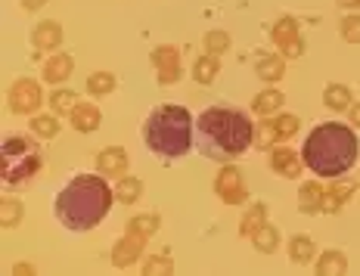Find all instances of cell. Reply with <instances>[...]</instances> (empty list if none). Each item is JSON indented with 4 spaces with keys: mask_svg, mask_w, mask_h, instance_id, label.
<instances>
[{
    "mask_svg": "<svg viewBox=\"0 0 360 276\" xmlns=\"http://www.w3.org/2000/svg\"><path fill=\"white\" fill-rule=\"evenodd\" d=\"M270 168L283 177H298L302 174V155H295V149L280 146L270 152Z\"/></svg>",
    "mask_w": 360,
    "mask_h": 276,
    "instance_id": "13",
    "label": "cell"
},
{
    "mask_svg": "<svg viewBox=\"0 0 360 276\" xmlns=\"http://www.w3.org/2000/svg\"><path fill=\"white\" fill-rule=\"evenodd\" d=\"M217 72H221V63H217L214 53H205L193 63V78H196L199 84H212V81L217 78Z\"/></svg>",
    "mask_w": 360,
    "mask_h": 276,
    "instance_id": "22",
    "label": "cell"
},
{
    "mask_svg": "<svg viewBox=\"0 0 360 276\" xmlns=\"http://www.w3.org/2000/svg\"><path fill=\"white\" fill-rule=\"evenodd\" d=\"M153 65H155V78H159L162 87L174 84L180 78V50L165 44V47H155L153 50Z\"/></svg>",
    "mask_w": 360,
    "mask_h": 276,
    "instance_id": "9",
    "label": "cell"
},
{
    "mask_svg": "<svg viewBox=\"0 0 360 276\" xmlns=\"http://www.w3.org/2000/svg\"><path fill=\"white\" fill-rule=\"evenodd\" d=\"M96 168H100L103 177H124L127 171V152L122 146H106L100 155H96Z\"/></svg>",
    "mask_w": 360,
    "mask_h": 276,
    "instance_id": "12",
    "label": "cell"
},
{
    "mask_svg": "<svg viewBox=\"0 0 360 276\" xmlns=\"http://www.w3.org/2000/svg\"><path fill=\"white\" fill-rule=\"evenodd\" d=\"M69 118H72V128H75V131H81V133L96 131V128H100V121H103L100 109L90 106V103H78V106L69 112Z\"/></svg>",
    "mask_w": 360,
    "mask_h": 276,
    "instance_id": "14",
    "label": "cell"
},
{
    "mask_svg": "<svg viewBox=\"0 0 360 276\" xmlns=\"http://www.w3.org/2000/svg\"><path fill=\"white\" fill-rule=\"evenodd\" d=\"M214 192L221 196V202H227V205H243L245 196H249V186H245L243 171L227 162V165L217 171V177H214Z\"/></svg>",
    "mask_w": 360,
    "mask_h": 276,
    "instance_id": "6",
    "label": "cell"
},
{
    "mask_svg": "<svg viewBox=\"0 0 360 276\" xmlns=\"http://www.w3.org/2000/svg\"><path fill=\"white\" fill-rule=\"evenodd\" d=\"M72 69H75L72 56L56 53V56H50L47 63H44V81H47V84H63V81L72 74Z\"/></svg>",
    "mask_w": 360,
    "mask_h": 276,
    "instance_id": "15",
    "label": "cell"
},
{
    "mask_svg": "<svg viewBox=\"0 0 360 276\" xmlns=\"http://www.w3.org/2000/svg\"><path fill=\"white\" fill-rule=\"evenodd\" d=\"M193 137L205 159L233 162L255 143V124L245 112L233 106H208L205 112H199Z\"/></svg>",
    "mask_w": 360,
    "mask_h": 276,
    "instance_id": "1",
    "label": "cell"
},
{
    "mask_svg": "<svg viewBox=\"0 0 360 276\" xmlns=\"http://www.w3.org/2000/svg\"><path fill=\"white\" fill-rule=\"evenodd\" d=\"M44 103V93L37 87V81L32 78H19L16 84L10 87V109L16 115H28V112H37Z\"/></svg>",
    "mask_w": 360,
    "mask_h": 276,
    "instance_id": "8",
    "label": "cell"
},
{
    "mask_svg": "<svg viewBox=\"0 0 360 276\" xmlns=\"http://www.w3.org/2000/svg\"><path fill=\"white\" fill-rule=\"evenodd\" d=\"M205 50L208 53H214V56L227 53L230 50V34L227 32H208L205 34Z\"/></svg>",
    "mask_w": 360,
    "mask_h": 276,
    "instance_id": "34",
    "label": "cell"
},
{
    "mask_svg": "<svg viewBox=\"0 0 360 276\" xmlns=\"http://www.w3.org/2000/svg\"><path fill=\"white\" fill-rule=\"evenodd\" d=\"M348 118H351V124H354V128H360V103H354V106L348 109Z\"/></svg>",
    "mask_w": 360,
    "mask_h": 276,
    "instance_id": "38",
    "label": "cell"
},
{
    "mask_svg": "<svg viewBox=\"0 0 360 276\" xmlns=\"http://www.w3.org/2000/svg\"><path fill=\"white\" fill-rule=\"evenodd\" d=\"M280 140V133H276V124H274V118H264V121L255 128V146H261V149H270V143H276Z\"/></svg>",
    "mask_w": 360,
    "mask_h": 276,
    "instance_id": "30",
    "label": "cell"
},
{
    "mask_svg": "<svg viewBox=\"0 0 360 276\" xmlns=\"http://www.w3.org/2000/svg\"><path fill=\"white\" fill-rule=\"evenodd\" d=\"M252 242H255V249H258L261 255H270V251L280 249V230H276V227H267V223H264V227H261L258 233L252 236Z\"/></svg>",
    "mask_w": 360,
    "mask_h": 276,
    "instance_id": "26",
    "label": "cell"
},
{
    "mask_svg": "<svg viewBox=\"0 0 360 276\" xmlns=\"http://www.w3.org/2000/svg\"><path fill=\"white\" fill-rule=\"evenodd\" d=\"M193 115L186 112L184 106H155L153 112L146 115L143 121V140L149 146V152L155 155L159 162L171 165V162L184 159L186 152L193 149Z\"/></svg>",
    "mask_w": 360,
    "mask_h": 276,
    "instance_id": "4",
    "label": "cell"
},
{
    "mask_svg": "<svg viewBox=\"0 0 360 276\" xmlns=\"http://www.w3.org/2000/svg\"><path fill=\"white\" fill-rule=\"evenodd\" d=\"M323 103L333 112H348L351 106H354V96H351V87L345 84H329L323 91Z\"/></svg>",
    "mask_w": 360,
    "mask_h": 276,
    "instance_id": "20",
    "label": "cell"
},
{
    "mask_svg": "<svg viewBox=\"0 0 360 276\" xmlns=\"http://www.w3.org/2000/svg\"><path fill=\"white\" fill-rule=\"evenodd\" d=\"M32 131L37 133V137H56V133H59V121H56V118L53 115H34L32 118Z\"/></svg>",
    "mask_w": 360,
    "mask_h": 276,
    "instance_id": "32",
    "label": "cell"
},
{
    "mask_svg": "<svg viewBox=\"0 0 360 276\" xmlns=\"http://www.w3.org/2000/svg\"><path fill=\"white\" fill-rule=\"evenodd\" d=\"M127 230L149 239V236H155V230H159V214H137V218L127 221Z\"/></svg>",
    "mask_w": 360,
    "mask_h": 276,
    "instance_id": "29",
    "label": "cell"
},
{
    "mask_svg": "<svg viewBox=\"0 0 360 276\" xmlns=\"http://www.w3.org/2000/svg\"><path fill=\"white\" fill-rule=\"evenodd\" d=\"M286 56H261L258 63H255V72H258L261 81H267V84H274V81H280L283 74H286V63H283Z\"/></svg>",
    "mask_w": 360,
    "mask_h": 276,
    "instance_id": "19",
    "label": "cell"
},
{
    "mask_svg": "<svg viewBox=\"0 0 360 276\" xmlns=\"http://www.w3.org/2000/svg\"><path fill=\"white\" fill-rule=\"evenodd\" d=\"M50 106H53V112H65V115H69V112L78 106V96L72 91H53L50 93Z\"/></svg>",
    "mask_w": 360,
    "mask_h": 276,
    "instance_id": "33",
    "label": "cell"
},
{
    "mask_svg": "<svg viewBox=\"0 0 360 276\" xmlns=\"http://www.w3.org/2000/svg\"><path fill=\"white\" fill-rule=\"evenodd\" d=\"M314 239L311 236H304V233H298V236H292L289 239V258L295 261V264H307V261H314Z\"/></svg>",
    "mask_w": 360,
    "mask_h": 276,
    "instance_id": "25",
    "label": "cell"
},
{
    "mask_svg": "<svg viewBox=\"0 0 360 276\" xmlns=\"http://www.w3.org/2000/svg\"><path fill=\"white\" fill-rule=\"evenodd\" d=\"M314 270H317L320 276H342V273H348V258H345L342 251L329 249V251L320 255V261L314 264Z\"/></svg>",
    "mask_w": 360,
    "mask_h": 276,
    "instance_id": "17",
    "label": "cell"
},
{
    "mask_svg": "<svg viewBox=\"0 0 360 276\" xmlns=\"http://www.w3.org/2000/svg\"><path fill=\"white\" fill-rule=\"evenodd\" d=\"M274 124H276L280 140H289V137H295V133H298V118L295 115H276Z\"/></svg>",
    "mask_w": 360,
    "mask_h": 276,
    "instance_id": "36",
    "label": "cell"
},
{
    "mask_svg": "<svg viewBox=\"0 0 360 276\" xmlns=\"http://www.w3.org/2000/svg\"><path fill=\"white\" fill-rule=\"evenodd\" d=\"M335 4H339L342 10H357V6H360V0H335Z\"/></svg>",
    "mask_w": 360,
    "mask_h": 276,
    "instance_id": "39",
    "label": "cell"
},
{
    "mask_svg": "<svg viewBox=\"0 0 360 276\" xmlns=\"http://www.w3.org/2000/svg\"><path fill=\"white\" fill-rule=\"evenodd\" d=\"M112 199H115V192L103 180V174L100 177L78 174L59 190L53 211H56V221L63 223L65 230H72V233H87L96 223H103V218H106L112 208Z\"/></svg>",
    "mask_w": 360,
    "mask_h": 276,
    "instance_id": "2",
    "label": "cell"
},
{
    "mask_svg": "<svg viewBox=\"0 0 360 276\" xmlns=\"http://www.w3.org/2000/svg\"><path fill=\"white\" fill-rule=\"evenodd\" d=\"M32 37H34V50H37V53H53L59 44H63V28H59V22H53V19L37 22Z\"/></svg>",
    "mask_w": 360,
    "mask_h": 276,
    "instance_id": "11",
    "label": "cell"
},
{
    "mask_svg": "<svg viewBox=\"0 0 360 276\" xmlns=\"http://www.w3.org/2000/svg\"><path fill=\"white\" fill-rule=\"evenodd\" d=\"M87 91L94 93V96H106L115 91V74H109V72H94L87 78Z\"/></svg>",
    "mask_w": 360,
    "mask_h": 276,
    "instance_id": "28",
    "label": "cell"
},
{
    "mask_svg": "<svg viewBox=\"0 0 360 276\" xmlns=\"http://www.w3.org/2000/svg\"><path fill=\"white\" fill-rule=\"evenodd\" d=\"M44 168V152L34 140L22 133H6L0 146V180L4 186H25Z\"/></svg>",
    "mask_w": 360,
    "mask_h": 276,
    "instance_id": "5",
    "label": "cell"
},
{
    "mask_svg": "<svg viewBox=\"0 0 360 276\" xmlns=\"http://www.w3.org/2000/svg\"><path fill=\"white\" fill-rule=\"evenodd\" d=\"M351 192H354V183H333V186H326V192H323V211L326 214L342 211V205L351 199Z\"/></svg>",
    "mask_w": 360,
    "mask_h": 276,
    "instance_id": "18",
    "label": "cell"
},
{
    "mask_svg": "<svg viewBox=\"0 0 360 276\" xmlns=\"http://www.w3.org/2000/svg\"><path fill=\"white\" fill-rule=\"evenodd\" d=\"M13 273H32V267H28V264H19V267H13Z\"/></svg>",
    "mask_w": 360,
    "mask_h": 276,
    "instance_id": "40",
    "label": "cell"
},
{
    "mask_svg": "<svg viewBox=\"0 0 360 276\" xmlns=\"http://www.w3.org/2000/svg\"><path fill=\"white\" fill-rule=\"evenodd\" d=\"M339 32H342V37L348 44H360V13H351V16H345L342 25H339Z\"/></svg>",
    "mask_w": 360,
    "mask_h": 276,
    "instance_id": "35",
    "label": "cell"
},
{
    "mask_svg": "<svg viewBox=\"0 0 360 276\" xmlns=\"http://www.w3.org/2000/svg\"><path fill=\"white\" fill-rule=\"evenodd\" d=\"M41 6H47V0H22V10H28V13H37Z\"/></svg>",
    "mask_w": 360,
    "mask_h": 276,
    "instance_id": "37",
    "label": "cell"
},
{
    "mask_svg": "<svg viewBox=\"0 0 360 276\" xmlns=\"http://www.w3.org/2000/svg\"><path fill=\"white\" fill-rule=\"evenodd\" d=\"M140 192H143V183L137 180V177H118V183H115V199L122 205H134L140 199Z\"/></svg>",
    "mask_w": 360,
    "mask_h": 276,
    "instance_id": "24",
    "label": "cell"
},
{
    "mask_svg": "<svg viewBox=\"0 0 360 276\" xmlns=\"http://www.w3.org/2000/svg\"><path fill=\"white\" fill-rule=\"evenodd\" d=\"M264 223H267V208L261 205V202H255V205L249 208V211L243 214V221H239V233L249 236V239H252V236L258 233V230L264 227Z\"/></svg>",
    "mask_w": 360,
    "mask_h": 276,
    "instance_id": "21",
    "label": "cell"
},
{
    "mask_svg": "<svg viewBox=\"0 0 360 276\" xmlns=\"http://www.w3.org/2000/svg\"><path fill=\"white\" fill-rule=\"evenodd\" d=\"M323 192H326V186H320L317 180L304 183L302 190H298V208H302L304 214H317V211H323Z\"/></svg>",
    "mask_w": 360,
    "mask_h": 276,
    "instance_id": "16",
    "label": "cell"
},
{
    "mask_svg": "<svg viewBox=\"0 0 360 276\" xmlns=\"http://www.w3.org/2000/svg\"><path fill=\"white\" fill-rule=\"evenodd\" d=\"M143 245H146V236L131 233V230H127V236H122V239L115 242V249H112V264H115V267H127V264H134V261H140V255H143Z\"/></svg>",
    "mask_w": 360,
    "mask_h": 276,
    "instance_id": "10",
    "label": "cell"
},
{
    "mask_svg": "<svg viewBox=\"0 0 360 276\" xmlns=\"http://www.w3.org/2000/svg\"><path fill=\"white\" fill-rule=\"evenodd\" d=\"M168 273H174V261L162 255H153L143 261V276H168Z\"/></svg>",
    "mask_w": 360,
    "mask_h": 276,
    "instance_id": "31",
    "label": "cell"
},
{
    "mask_svg": "<svg viewBox=\"0 0 360 276\" xmlns=\"http://www.w3.org/2000/svg\"><path fill=\"white\" fill-rule=\"evenodd\" d=\"M274 41L280 47V53L286 59H298L304 53V37H302V28L292 16H283L280 22L274 25Z\"/></svg>",
    "mask_w": 360,
    "mask_h": 276,
    "instance_id": "7",
    "label": "cell"
},
{
    "mask_svg": "<svg viewBox=\"0 0 360 276\" xmlns=\"http://www.w3.org/2000/svg\"><path fill=\"white\" fill-rule=\"evenodd\" d=\"M22 202L19 199H10V196H4V202H0V227H16V223L22 221Z\"/></svg>",
    "mask_w": 360,
    "mask_h": 276,
    "instance_id": "27",
    "label": "cell"
},
{
    "mask_svg": "<svg viewBox=\"0 0 360 276\" xmlns=\"http://www.w3.org/2000/svg\"><path fill=\"white\" fill-rule=\"evenodd\" d=\"M360 152L357 133L342 121H323L304 137L302 162L317 177H342L348 168H354Z\"/></svg>",
    "mask_w": 360,
    "mask_h": 276,
    "instance_id": "3",
    "label": "cell"
},
{
    "mask_svg": "<svg viewBox=\"0 0 360 276\" xmlns=\"http://www.w3.org/2000/svg\"><path fill=\"white\" fill-rule=\"evenodd\" d=\"M280 106H283V93L274 91V87H267V91H261L258 96H255L252 112H255V115H261V118H267L270 112H276Z\"/></svg>",
    "mask_w": 360,
    "mask_h": 276,
    "instance_id": "23",
    "label": "cell"
}]
</instances>
